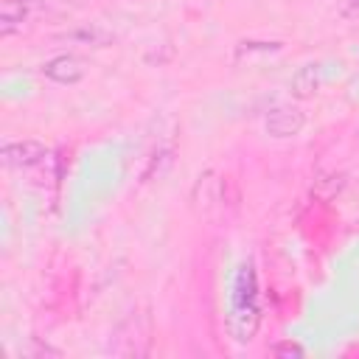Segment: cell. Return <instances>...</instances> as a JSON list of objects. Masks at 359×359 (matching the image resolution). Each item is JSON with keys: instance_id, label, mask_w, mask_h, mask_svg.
I'll return each instance as SVG.
<instances>
[{"instance_id": "1", "label": "cell", "mask_w": 359, "mask_h": 359, "mask_svg": "<svg viewBox=\"0 0 359 359\" xmlns=\"http://www.w3.org/2000/svg\"><path fill=\"white\" fill-rule=\"evenodd\" d=\"M261 325L258 303V272L252 261H238L227 280V306H224V331L233 342L247 345L255 339Z\"/></svg>"}, {"instance_id": "2", "label": "cell", "mask_w": 359, "mask_h": 359, "mask_svg": "<svg viewBox=\"0 0 359 359\" xmlns=\"http://www.w3.org/2000/svg\"><path fill=\"white\" fill-rule=\"evenodd\" d=\"M48 146L39 143V140H11V143H3L0 149V160L6 168H34L39 163L48 160Z\"/></svg>"}, {"instance_id": "3", "label": "cell", "mask_w": 359, "mask_h": 359, "mask_svg": "<svg viewBox=\"0 0 359 359\" xmlns=\"http://www.w3.org/2000/svg\"><path fill=\"white\" fill-rule=\"evenodd\" d=\"M306 126V115L292 107V104H280V107H272L264 118V129L272 135V137H294L300 135Z\"/></svg>"}, {"instance_id": "4", "label": "cell", "mask_w": 359, "mask_h": 359, "mask_svg": "<svg viewBox=\"0 0 359 359\" xmlns=\"http://www.w3.org/2000/svg\"><path fill=\"white\" fill-rule=\"evenodd\" d=\"M42 73H45V79H50L56 84H76L87 76V62L76 53H59L42 65Z\"/></svg>"}, {"instance_id": "5", "label": "cell", "mask_w": 359, "mask_h": 359, "mask_svg": "<svg viewBox=\"0 0 359 359\" xmlns=\"http://www.w3.org/2000/svg\"><path fill=\"white\" fill-rule=\"evenodd\" d=\"M292 95L294 98H311L320 87H323V67L320 65H303L294 76H292Z\"/></svg>"}, {"instance_id": "6", "label": "cell", "mask_w": 359, "mask_h": 359, "mask_svg": "<svg viewBox=\"0 0 359 359\" xmlns=\"http://www.w3.org/2000/svg\"><path fill=\"white\" fill-rule=\"evenodd\" d=\"M28 17V0H0V36H11Z\"/></svg>"}, {"instance_id": "7", "label": "cell", "mask_w": 359, "mask_h": 359, "mask_svg": "<svg viewBox=\"0 0 359 359\" xmlns=\"http://www.w3.org/2000/svg\"><path fill=\"white\" fill-rule=\"evenodd\" d=\"M67 39H79V42H84V45L101 48V45H107V42L112 39V34H107V31L98 28V25H90V28H79V31L67 34Z\"/></svg>"}, {"instance_id": "8", "label": "cell", "mask_w": 359, "mask_h": 359, "mask_svg": "<svg viewBox=\"0 0 359 359\" xmlns=\"http://www.w3.org/2000/svg\"><path fill=\"white\" fill-rule=\"evenodd\" d=\"M272 353L280 356V359H292V356H294V359H303V356H306L303 345L289 342V339H286V342H275V345H272Z\"/></svg>"}, {"instance_id": "9", "label": "cell", "mask_w": 359, "mask_h": 359, "mask_svg": "<svg viewBox=\"0 0 359 359\" xmlns=\"http://www.w3.org/2000/svg\"><path fill=\"white\" fill-rule=\"evenodd\" d=\"M280 45L278 42H241L238 45V59L241 56H250L252 50H278Z\"/></svg>"}, {"instance_id": "10", "label": "cell", "mask_w": 359, "mask_h": 359, "mask_svg": "<svg viewBox=\"0 0 359 359\" xmlns=\"http://www.w3.org/2000/svg\"><path fill=\"white\" fill-rule=\"evenodd\" d=\"M353 3H356V6H359V0H353Z\"/></svg>"}]
</instances>
